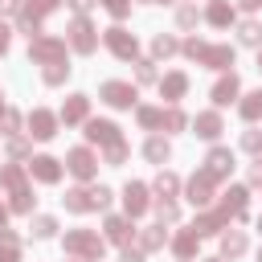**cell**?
Instances as JSON below:
<instances>
[{
    "mask_svg": "<svg viewBox=\"0 0 262 262\" xmlns=\"http://www.w3.org/2000/svg\"><path fill=\"white\" fill-rule=\"evenodd\" d=\"M102 98H106L111 106H131V102H135V90L123 86V82H106V86H102Z\"/></svg>",
    "mask_w": 262,
    "mask_h": 262,
    "instance_id": "obj_1",
    "label": "cell"
},
{
    "mask_svg": "<svg viewBox=\"0 0 262 262\" xmlns=\"http://www.w3.org/2000/svg\"><path fill=\"white\" fill-rule=\"evenodd\" d=\"M66 246H70V250H78V254H90V258H98V254H102V242H94L90 233H74Z\"/></svg>",
    "mask_w": 262,
    "mask_h": 262,
    "instance_id": "obj_2",
    "label": "cell"
},
{
    "mask_svg": "<svg viewBox=\"0 0 262 262\" xmlns=\"http://www.w3.org/2000/svg\"><path fill=\"white\" fill-rule=\"evenodd\" d=\"M106 41H111V49H115L119 57H131V53H135V41H131L123 29H111V37H106Z\"/></svg>",
    "mask_w": 262,
    "mask_h": 262,
    "instance_id": "obj_3",
    "label": "cell"
},
{
    "mask_svg": "<svg viewBox=\"0 0 262 262\" xmlns=\"http://www.w3.org/2000/svg\"><path fill=\"white\" fill-rule=\"evenodd\" d=\"M29 127H33V135H37V139H49V135H53V115H45V111H33Z\"/></svg>",
    "mask_w": 262,
    "mask_h": 262,
    "instance_id": "obj_4",
    "label": "cell"
},
{
    "mask_svg": "<svg viewBox=\"0 0 262 262\" xmlns=\"http://www.w3.org/2000/svg\"><path fill=\"white\" fill-rule=\"evenodd\" d=\"M70 33H74V45H78L82 53H86V49H94V33H90V25H86V20H74V29H70Z\"/></svg>",
    "mask_w": 262,
    "mask_h": 262,
    "instance_id": "obj_5",
    "label": "cell"
},
{
    "mask_svg": "<svg viewBox=\"0 0 262 262\" xmlns=\"http://www.w3.org/2000/svg\"><path fill=\"white\" fill-rule=\"evenodd\" d=\"M70 172H74V176H90V172H94V156H90V151H74V156H70Z\"/></svg>",
    "mask_w": 262,
    "mask_h": 262,
    "instance_id": "obj_6",
    "label": "cell"
},
{
    "mask_svg": "<svg viewBox=\"0 0 262 262\" xmlns=\"http://www.w3.org/2000/svg\"><path fill=\"white\" fill-rule=\"evenodd\" d=\"M147 205V188L143 184H127V213H143Z\"/></svg>",
    "mask_w": 262,
    "mask_h": 262,
    "instance_id": "obj_7",
    "label": "cell"
},
{
    "mask_svg": "<svg viewBox=\"0 0 262 262\" xmlns=\"http://www.w3.org/2000/svg\"><path fill=\"white\" fill-rule=\"evenodd\" d=\"M233 94H237V78H221L217 86H213V98L225 106V102H233Z\"/></svg>",
    "mask_w": 262,
    "mask_h": 262,
    "instance_id": "obj_8",
    "label": "cell"
},
{
    "mask_svg": "<svg viewBox=\"0 0 262 262\" xmlns=\"http://www.w3.org/2000/svg\"><path fill=\"white\" fill-rule=\"evenodd\" d=\"M33 172H37V180H57V160L41 156V160H33Z\"/></svg>",
    "mask_w": 262,
    "mask_h": 262,
    "instance_id": "obj_9",
    "label": "cell"
},
{
    "mask_svg": "<svg viewBox=\"0 0 262 262\" xmlns=\"http://www.w3.org/2000/svg\"><path fill=\"white\" fill-rule=\"evenodd\" d=\"M217 131H221V119H217V115H201V119H196V135H205V139H213Z\"/></svg>",
    "mask_w": 262,
    "mask_h": 262,
    "instance_id": "obj_10",
    "label": "cell"
},
{
    "mask_svg": "<svg viewBox=\"0 0 262 262\" xmlns=\"http://www.w3.org/2000/svg\"><path fill=\"white\" fill-rule=\"evenodd\" d=\"M188 196H192L196 205H205V201H209V176H192V184H188Z\"/></svg>",
    "mask_w": 262,
    "mask_h": 262,
    "instance_id": "obj_11",
    "label": "cell"
},
{
    "mask_svg": "<svg viewBox=\"0 0 262 262\" xmlns=\"http://www.w3.org/2000/svg\"><path fill=\"white\" fill-rule=\"evenodd\" d=\"M66 205L82 213V209H90V205H98V201H94V192H82V188H78V192H66Z\"/></svg>",
    "mask_w": 262,
    "mask_h": 262,
    "instance_id": "obj_12",
    "label": "cell"
},
{
    "mask_svg": "<svg viewBox=\"0 0 262 262\" xmlns=\"http://www.w3.org/2000/svg\"><path fill=\"white\" fill-rule=\"evenodd\" d=\"M86 135L90 139H102V143H115V123H90Z\"/></svg>",
    "mask_w": 262,
    "mask_h": 262,
    "instance_id": "obj_13",
    "label": "cell"
},
{
    "mask_svg": "<svg viewBox=\"0 0 262 262\" xmlns=\"http://www.w3.org/2000/svg\"><path fill=\"white\" fill-rule=\"evenodd\" d=\"M229 164H233V156H229V151H213V156H209V176H221Z\"/></svg>",
    "mask_w": 262,
    "mask_h": 262,
    "instance_id": "obj_14",
    "label": "cell"
},
{
    "mask_svg": "<svg viewBox=\"0 0 262 262\" xmlns=\"http://www.w3.org/2000/svg\"><path fill=\"white\" fill-rule=\"evenodd\" d=\"M33 53H37V57H49V61H53V57L61 53V45H53V41H33Z\"/></svg>",
    "mask_w": 262,
    "mask_h": 262,
    "instance_id": "obj_15",
    "label": "cell"
},
{
    "mask_svg": "<svg viewBox=\"0 0 262 262\" xmlns=\"http://www.w3.org/2000/svg\"><path fill=\"white\" fill-rule=\"evenodd\" d=\"M86 115V98H70V106H66V123H74V119H82Z\"/></svg>",
    "mask_w": 262,
    "mask_h": 262,
    "instance_id": "obj_16",
    "label": "cell"
},
{
    "mask_svg": "<svg viewBox=\"0 0 262 262\" xmlns=\"http://www.w3.org/2000/svg\"><path fill=\"white\" fill-rule=\"evenodd\" d=\"M242 205H246V192H242V188H233V192L225 196V213H242Z\"/></svg>",
    "mask_w": 262,
    "mask_h": 262,
    "instance_id": "obj_17",
    "label": "cell"
},
{
    "mask_svg": "<svg viewBox=\"0 0 262 262\" xmlns=\"http://www.w3.org/2000/svg\"><path fill=\"white\" fill-rule=\"evenodd\" d=\"M0 262H16V242H12L8 233L0 237Z\"/></svg>",
    "mask_w": 262,
    "mask_h": 262,
    "instance_id": "obj_18",
    "label": "cell"
},
{
    "mask_svg": "<svg viewBox=\"0 0 262 262\" xmlns=\"http://www.w3.org/2000/svg\"><path fill=\"white\" fill-rule=\"evenodd\" d=\"M147 160H168V143L164 139H151L147 143Z\"/></svg>",
    "mask_w": 262,
    "mask_h": 262,
    "instance_id": "obj_19",
    "label": "cell"
},
{
    "mask_svg": "<svg viewBox=\"0 0 262 262\" xmlns=\"http://www.w3.org/2000/svg\"><path fill=\"white\" fill-rule=\"evenodd\" d=\"M53 229H57V225H53V217H37V221H33V233H37V237H49Z\"/></svg>",
    "mask_w": 262,
    "mask_h": 262,
    "instance_id": "obj_20",
    "label": "cell"
},
{
    "mask_svg": "<svg viewBox=\"0 0 262 262\" xmlns=\"http://www.w3.org/2000/svg\"><path fill=\"white\" fill-rule=\"evenodd\" d=\"M106 233H111L115 242H127V225H123L119 217H111V221H106Z\"/></svg>",
    "mask_w": 262,
    "mask_h": 262,
    "instance_id": "obj_21",
    "label": "cell"
},
{
    "mask_svg": "<svg viewBox=\"0 0 262 262\" xmlns=\"http://www.w3.org/2000/svg\"><path fill=\"white\" fill-rule=\"evenodd\" d=\"M242 115H246V119H258V115H262V94H250V102L242 106Z\"/></svg>",
    "mask_w": 262,
    "mask_h": 262,
    "instance_id": "obj_22",
    "label": "cell"
},
{
    "mask_svg": "<svg viewBox=\"0 0 262 262\" xmlns=\"http://www.w3.org/2000/svg\"><path fill=\"white\" fill-rule=\"evenodd\" d=\"M209 20H213V25H225V20H229V8H225V4L217 0V4L209 8Z\"/></svg>",
    "mask_w": 262,
    "mask_h": 262,
    "instance_id": "obj_23",
    "label": "cell"
},
{
    "mask_svg": "<svg viewBox=\"0 0 262 262\" xmlns=\"http://www.w3.org/2000/svg\"><path fill=\"white\" fill-rule=\"evenodd\" d=\"M258 37H262V29H258L254 20H246V25H242V41H246V45H254Z\"/></svg>",
    "mask_w": 262,
    "mask_h": 262,
    "instance_id": "obj_24",
    "label": "cell"
},
{
    "mask_svg": "<svg viewBox=\"0 0 262 262\" xmlns=\"http://www.w3.org/2000/svg\"><path fill=\"white\" fill-rule=\"evenodd\" d=\"M242 250H246V237L242 233H229L225 237V254H242Z\"/></svg>",
    "mask_w": 262,
    "mask_h": 262,
    "instance_id": "obj_25",
    "label": "cell"
},
{
    "mask_svg": "<svg viewBox=\"0 0 262 262\" xmlns=\"http://www.w3.org/2000/svg\"><path fill=\"white\" fill-rule=\"evenodd\" d=\"M164 90H168V94H180V90H184V78H180V74H172V78L164 82Z\"/></svg>",
    "mask_w": 262,
    "mask_h": 262,
    "instance_id": "obj_26",
    "label": "cell"
},
{
    "mask_svg": "<svg viewBox=\"0 0 262 262\" xmlns=\"http://www.w3.org/2000/svg\"><path fill=\"white\" fill-rule=\"evenodd\" d=\"M172 49H176V41H168V37H156V53H160V57H164V53H172Z\"/></svg>",
    "mask_w": 262,
    "mask_h": 262,
    "instance_id": "obj_27",
    "label": "cell"
},
{
    "mask_svg": "<svg viewBox=\"0 0 262 262\" xmlns=\"http://www.w3.org/2000/svg\"><path fill=\"white\" fill-rule=\"evenodd\" d=\"M139 119H143V123H147V127H156V123H160V119H164V115H160V111H139Z\"/></svg>",
    "mask_w": 262,
    "mask_h": 262,
    "instance_id": "obj_28",
    "label": "cell"
},
{
    "mask_svg": "<svg viewBox=\"0 0 262 262\" xmlns=\"http://www.w3.org/2000/svg\"><path fill=\"white\" fill-rule=\"evenodd\" d=\"M164 123H168V127H184V115H180V111H168Z\"/></svg>",
    "mask_w": 262,
    "mask_h": 262,
    "instance_id": "obj_29",
    "label": "cell"
},
{
    "mask_svg": "<svg viewBox=\"0 0 262 262\" xmlns=\"http://www.w3.org/2000/svg\"><path fill=\"white\" fill-rule=\"evenodd\" d=\"M156 188H160V192H176V180H172V176H160Z\"/></svg>",
    "mask_w": 262,
    "mask_h": 262,
    "instance_id": "obj_30",
    "label": "cell"
},
{
    "mask_svg": "<svg viewBox=\"0 0 262 262\" xmlns=\"http://www.w3.org/2000/svg\"><path fill=\"white\" fill-rule=\"evenodd\" d=\"M102 4H106L115 16H123V12H127V0H102Z\"/></svg>",
    "mask_w": 262,
    "mask_h": 262,
    "instance_id": "obj_31",
    "label": "cell"
},
{
    "mask_svg": "<svg viewBox=\"0 0 262 262\" xmlns=\"http://www.w3.org/2000/svg\"><path fill=\"white\" fill-rule=\"evenodd\" d=\"M53 4H57V0H29V8H33V12H49Z\"/></svg>",
    "mask_w": 262,
    "mask_h": 262,
    "instance_id": "obj_32",
    "label": "cell"
},
{
    "mask_svg": "<svg viewBox=\"0 0 262 262\" xmlns=\"http://www.w3.org/2000/svg\"><path fill=\"white\" fill-rule=\"evenodd\" d=\"M246 147H250V151H258V147H262V135H258V131H250V135H246Z\"/></svg>",
    "mask_w": 262,
    "mask_h": 262,
    "instance_id": "obj_33",
    "label": "cell"
},
{
    "mask_svg": "<svg viewBox=\"0 0 262 262\" xmlns=\"http://www.w3.org/2000/svg\"><path fill=\"white\" fill-rule=\"evenodd\" d=\"M4 49H8V29L0 25V53H4Z\"/></svg>",
    "mask_w": 262,
    "mask_h": 262,
    "instance_id": "obj_34",
    "label": "cell"
},
{
    "mask_svg": "<svg viewBox=\"0 0 262 262\" xmlns=\"http://www.w3.org/2000/svg\"><path fill=\"white\" fill-rule=\"evenodd\" d=\"M123 262H143V258H139L135 250H127V254H123Z\"/></svg>",
    "mask_w": 262,
    "mask_h": 262,
    "instance_id": "obj_35",
    "label": "cell"
},
{
    "mask_svg": "<svg viewBox=\"0 0 262 262\" xmlns=\"http://www.w3.org/2000/svg\"><path fill=\"white\" fill-rule=\"evenodd\" d=\"M16 8V0H0V12H12Z\"/></svg>",
    "mask_w": 262,
    "mask_h": 262,
    "instance_id": "obj_36",
    "label": "cell"
},
{
    "mask_svg": "<svg viewBox=\"0 0 262 262\" xmlns=\"http://www.w3.org/2000/svg\"><path fill=\"white\" fill-rule=\"evenodd\" d=\"M70 4H74V8H78V12H82V8H90V4H94V0H70Z\"/></svg>",
    "mask_w": 262,
    "mask_h": 262,
    "instance_id": "obj_37",
    "label": "cell"
},
{
    "mask_svg": "<svg viewBox=\"0 0 262 262\" xmlns=\"http://www.w3.org/2000/svg\"><path fill=\"white\" fill-rule=\"evenodd\" d=\"M254 180H262V160H258V164H254Z\"/></svg>",
    "mask_w": 262,
    "mask_h": 262,
    "instance_id": "obj_38",
    "label": "cell"
},
{
    "mask_svg": "<svg viewBox=\"0 0 262 262\" xmlns=\"http://www.w3.org/2000/svg\"><path fill=\"white\" fill-rule=\"evenodd\" d=\"M242 4H246V8H258V4H262V0H242Z\"/></svg>",
    "mask_w": 262,
    "mask_h": 262,
    "instance_id": "obj_39",
    "label": "cell"
},
{
    "mask_svg": "<svg viewBox=\"0 0 262 262\" xmlns=\"http://www.w3.org/2000/svg\"><path fill=\"white\" fill-rule=\"evenodd\" d=\"M0 221H4V209H0Z\"/></svg>",
    "mask_w": 262,
    "mask_h": 262,
    "instance_id": "obj_40",
    "label": "cell"
},
{
    "mask_svg": "<svg viewBox=\"0 0 262 262\" xmlns=\"http://www.w3.org/2000/svg\"><path fill=\"white\" fill-rule=\"evenodd\" d=\"M258 66H262V57H258Z\"/></svg>",
    "mask_w": 262,
    "mask_h": 262,
    "instance_id": "obj_41",
    "label": "cell"
},
{
    "mask_svg": "<svg viewBox=\"0 0 262 262\" xmlns=\"http://www.w3.org/2000/svg\"><path fill=\"white\" fill-rule=\"evenodd\" d=\"M258 262H262V258H258Z\"/></svg>",
    "mask_w": 262,
    "mask_h": 262,
    "instance_id": "obj_42",
    "label": "cell"
}]
</instances>
